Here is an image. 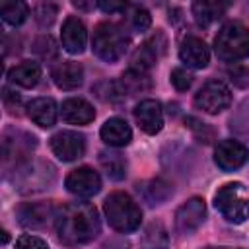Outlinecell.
Returning <instances> with one entry per match:
<instances>
[{"label":"cell","mask_w":249,"mask_h":249,"mask_svg":"<svg viewBox=\"0 0 249 249\" xmlns=\"http://www.w3.org/2000/svg\"><path fill=\"white\" fill-rule=\"evenodd\" d=\"M60 115L70 124H88L95 119V111L91 103L82 97H68L66 101H62Z\"/></svg>","instance_id":"19"},{"label":"cell","mask_w":249,"mask_h":249,"mask_svg":"<svg viewBox=\"0 0 249 249\" xmlns=\"http://www.w3.org/2000/svg\"><path fill=\"white\" fill-rule=\"evenodd\" d=\"M8 179L18 193L33 195V193H41L53 187V183L56 181V169L47 160L31 158L19 163L16 169H12L8 173Z\"/></svg>","instance_id":"2"},{"label":"cell","mask_w":249,"mask_h":249,"mask_svg":"<svg viewBox=\"0 0 249 249\" xmlns=\"http://www.w3.org/2000/svg\"><path fill=\"white\" fill-rule=\"evenodd\" d=\"M56 237L66 247H80L93 241L101 231L99 214L89 202H68L58 208L54 220Z\"/></svg>","instance_id":"1"},{"label":"cell","mask_w":249,"mask_h":249,"mask_svg":"<svg viewBox=\"0 0 249 249\" xmlns=\"http://www.w3.org/2000/svg\"><path fill=\"white\" fill-rule=\"evenodd\" d=\"M214 206L231 224H243L249 218V191L243 183L222 185L214 195Z\"/></svg>","instance_id":"6"},{"label":"cell","mask_w":249,"mask_h":249,"mask_svg":"<svg viewBox=\"0 0 249 249\" xmlns=\"http://www.w3.org/2000/svg\"><path fill=\"white\" fill-rule=\"evenodd\" d=\"M16 249H49L47 241L37 237V235H31V233H23L18 237L16 241Z\"/></svg>","instance_id":"37"},{"label":"cell","mask_w":249,"mask_h":249,"mask_svg":"<svg viewBox=\"0 0 249 249\" xmlns=\"http://www.w3.org/2000/svg\"><path fill=\"white\" fill-rule=\"evenodd\" d=\"M99 134H101V140L113 148H123L132 140V130H130L128 123L124 119H119V117L107 119L101 126Z\"/></svg>","instance_id":"20"},{"label":"cell","mask_w":249,"mask_h":249,"mask_svg":"<svg viewBox=\"0 0 249 249\" xmlns=\"http://www.w3.org/2000/svg\"><path fill=\"white\" fill-rule=\"evenodd\" d=\"M91 47L95 56L105 62H117L128 49V33L121 23L101 21L93 29Z\"/></svg>","instance_id":"3"},{"label":"cell","mask_w":249,"mask_h":249,"mask_svg":"<svg viewBox=\"0 0 249 249\" xmlns=\"http://www.w3.org/2000/svg\"><path fill=\"white\" fill-rule=\"evenodd\" d=\"M179 58L185 66L189 68H204L210 60V51L206 47V43L196 37V35H187L183 41H181V47H179Z\"/></svg>","instance_id":"17"},{"label":"cell","mask_w":249,"mask_h":249,"mask_svg":"<svg viewBox=\"0 0 249 249\" xmlns=\"http://www.w3.org/2000/svg\"><path fill=\"white\" fill-rule=\"evenodd\" d=\"M214 51L216 56L226 62L249 56V27L239 21H228L214 37Z\"/></svg>","instance_id":"5"},{"label":"cell","mask_w":249,"mask_h":249,"mask_svg":"<svg viewBox=\"0 0 249 249\" xmlns=\"http://www.w3.org/2000/svg\"><path fill=\"white\" fill-rule=\"evenodd\" d=\"M228 126H230V130H231L235 136L249 140V97H245V99L233 109Z\"/></svg>","instance_id":"27"},{"label":"cell","mask_w":249,"mask_h":249,"mask_svg":"<svg viewBox=\"0 0 249 249\" xmlns=\"http://www.w3.org/2000/svg\"><path fill=\"white\" fill-rule=\"evenodd\" d=\"M163 51H165V37L158 31L154 37L146 39L134 51V54L130 58V70H138V72L148 74V70L158 62V58Z\"/></svg>","instance_id":"14"},{"label":"cell","mask_w":249,"mask_h":249,"mask_svg":"<svg viewBox=\"0 0 249 249\" xmlns=\"http://www.w3.org/2000/svg\"><path fill=\"white\" fill-rule=\"evenodd\" d=\"M103 212H105L109 226L121 233L134 231L142 220L140 206L132 200V196H128L126 193H121V191H115L105 198Z\"/></svg>","instance_id":"4"},{"label":"cell","mask_w":249,"mask_h":249,"mask_svg":"<svg viewBox=\"0 0 249 249\" xmlns=\"http://www.w3.org/2000/svg\"><path fill=\"white\" fill-rule=\"evenodd\" d=\"M0 16L8 25L18 27L27 19L29 8H27L25 2H6V4L0 6Z\"/></svg>","instance_id":"30"},{"label":"cell","mask_w":249,"mask_h":249,"mask_svg":"<svg viewBox=\"0 0 249 249\" xmlns=\"http://www.w3.org/2000/svg\"><path fill=\"white\" fill-rule=\"evenodd\" d=\"M37 148V138L21 128H6L2 134V167L8 175L12 169H16L19 163L31 160L33 150Z\"/></svg>","instance_id":"7"},{"label":"cell","mask_w":249,"mask_h":249,"mask_svg":"<svg viewBox=\"0 0 249 249\" xmlns=\"http://www.w3.org/2000/svg\"><path fill=\"white\" fill-rule=\"evenodd\" d=\"M99 249H130V245H128V241L123 239V237H111V239H107Z\"/></svg>","instance_id":"40"},{"label":"cell","mask_w":249,"mask_h":249,"mask_svg":"<svg viewBox=\"0 0 249 249\" xmlns=\"http://www.w3.org/2000/svg\"><path fill=\"white\" fill-rule=\"evenodd\" d=\"M64 187L78 196H93L99 193L101 189V177L97 171H93L91 167L84 165L78 169H72L66 179H64Z\"/></svg>","instance_id":"13"},{"label":"cell","mask_w":249,"mask_h":249,"mask_svg":"<svg viewBox=\"0 0 249 249\" xmlns=\"http://www.w3.org/2000/svg\"><path fill=\"white\" fill-rule=\"evenodd\" d=\"M51 150L62 161H74L86 154V136L76 130H60L51 136Z\"/></svg>","instance_id":"11"},{"label":"cell","mask_w":249,"mask_h":249,"mask_svg":"<svg viewBox=\"0 0 249 249\" xmlns=\"http://www.w3.org/2000/svg\"><path fill=\"white\" fill-rule=\"evenodd\" d=\"M56 14H58V6L51 4V2H43V4H39L35 8V19H37V23L41 27H49L54 21Z\"/></svg>","instance_id":"33"},{"label":"cell","mask_w":249,"mask_h":249,"mask_svg":"<svg viewBox=\"0 0 249 249\" xmlns=\"http://www.w3.org/2000/svg\"><path fill=\"white\" fill-rule=\"evenodd\" d=\"M206 218V204L200 196H191L175 210V231L179 235H191Z\"/></svg>","instance_id":"10"},{"label":"cell","mask_w":249,"mask_h":249,"mask_svg":"<svg viewBox=\"0 0 249 249\" xmlns=\"http://www.w3.org/2000/svg\"><path fill=\"white\" fill-rule=\"evenodd\" d=\"M4 103H6V107H8L10 113H14V111L18 113V109L21 107V97L18 93L10 91L8 88H4Z\"/></svg>","instance_id":"38"},{"label":"cell","mask_w":249,"mask_h":249,"mask_svg":"<svg viewBox=\"0 0 249 249\" xmlns=\"http://www.w3.org/2000/svg\"><path fill=\"white\" fill-rule=\"evenodd\" d=\"M93 91H95V95H97L99 99H103V101H111V103H113V101H119V99L124 97V93H123V89H121V84H119V82H109V80L95 84Z\"/></svg>","instance_id":"31"},{"label":"cell","mask_w":249,"mask_h":249,"mask_svg":"<svg viewBox=\"0 0 249 249\" xmlns=\"http://www.w3.org/2000/svg\"><path fill=\"white\" fill-rule=\"evenodd\" d=\"M191 10L196 25L208 27L210 23H214L224 16V12L228 10V4L226 2H193Z\"/></svg>","instance_id":"24"},{"label":"cell","mask_w":249,"mask_h":249,"mask_svg":"<svg viewBox=\"0 0 249 249\" xmlns=\"http://www.w3.org/2000/svg\"><path fill=\"white\" fill-rule=\"evenodd\" d=\"M249 160V150L239 140H220L214 150V161L224 171H235Z\"/></svg>","instance_id":"12"},{"label":"cell","mask_w":249,"mask_h":249,"mask_svg":"<svg viewBox=\"0 0 249 249\" xmlns=\"http://www.w3.org/2000/svg\"><path fill=\"white\" fill-rule=\"evenodd\" d=\"M119 84H121V89H123L124 95H134V93L146 91V89L150 88V78H148V74H144V72H138V70H130V68H128V70L121 76Z\"/></svg>","instance_id":"28"},{"label":"cell","mask_w":249,"mask_h":249,"mask_svg":"<svg viewBox=\"0 0 249 249\" xmlns=\"http://www.w3.org/2000/svg\"><path fill=\"white\" fill-rule=\"evenodd\" d=\"M123 14H124V21H126V25H128L132 31L142 33V31H146V29L150 27V23H152V16H150V12H148L144 6L128 4L126 10H124Z\"/></svg>","instance_id":"29"},{"label":"cell","mask_w":249,"mask_h":249,"mask_svg":"<svg viewBox=\"0 0 249 249\" xmlns=\"http://www.w3.org/2000/svg\"><path fill=\"white\" fill-rule=\"evenodd\" d=\"M105 14H115V12H124L126 10V2H99L97 4Z\"/></svg>","instance_id":"39"},{"label":"cell","mask_w":249,"mask_h":249,"mask_svg":"<svg viewBox=\"0 0 249 249\" xmlns=\"http://www.w3.org/2000/svg\"><path fill=\"white\" fill-rule=\"evenodd\" d=\"M33 53L39 54L43 60H51L58 54V47H56V41L51 37V35H41L33 41Z\"/></svg>","instance_id":"32"},{"label":"cell","mask_w":249,"mask_h":249,"mask_svg":"<svg viewBox=\"0 0 249 249\" xmlns=\"http://www.w3.org/2000/svg\"><path fill=\"white\" fill-rule=\"evenodd\" d=\"M185 123H187V126H189V128H191L202 142H210V140H212L214 130H212L206 123H200V121H196V119H193V117H187Z\"/></svg>","instance_id":"36"},{"label":"cell","mask_w":249,"mask_h":249,"mask_svg":"<svg viewBox=\"0 0 249 249\" xmlns=\"http://www.w3.org/2000/svg\"><path fill=\"white\" fill-rule=\"evenodd\" d=\"M51 76H53V82L56 84V88L76 89L84 82V68L74 60H62L53 68Z\"/></svg>","instance_id":"18"},{"label":"cell","mask_w":249,"mask_h":249,"mask_svg":"<svg viewBox=\"0 0 249 249\" xmlns=\"http://www.w3.org/2000/svg\"><path fill=\"white\" fill-rule=\"evenodd\" d=\"M204 249H241V247H204Z\"/></svg>","instance_id":"42"},{"label":"cell","mask_w":249,"mask_h":249,"mask_svg":"<svg viewBox=\"0 0 249 249\" xmlns=\"http://www.w3.org/2000/svg\"><path fill=\"white\" fill-rule=\"evenodd\" d=\"M136 191H138V195H140L150 206L161 204V202H165L167 198H171V195H173L171 183L165 181V179H161V177H156V179H148V181H144V183H138V185H136Z\"/></svg>","instance_id":"22"},{"label":"cell","mask_w":249,"mask_h":249,"mask_svg":"<svg viewBox=\"0 0 249 249\" xmlns=\"http://www.w3.org/2000/svg\"><path fill=\"white\" fill-rule=\"evenodd\" d=\"M60 41H62L64 51H68L70 54H80L88 43V29H86L84 21L76 16H68L62 23Z\"/></svg>","instance_id":"16"},{"label":"cell","mask_w":249,"mask_h":249,"mask_svg":"<svg viewBox=\"0 0 249 249\" xmlns=\"http://www.w3.org/2000/svg\"><path fill=\"white\" fill-rule=\"evenodd\" d=\"M228 76L237 88H247L249 86V68L243 64H233L228 68Z\"/></svg>","instance_id":"35"},{"label":"cell","mask_w":249,"mask_h":249,"mask_svg":"<svg viewBox=\"0 0 249 249\" xmlns=\"http://www.w3.org/2000/svg\"><path fill=\"white\" fill-rule=\"evenodd\" d=\"M76 8H80V10H89V8H93L95 4H84V2H72Z\"/></svg>","instance_id":"41"},{"label":"cell","mask_w":249,"mask_h":249,"mask_svg":"<svg viewBox=\"0 0 249 249\" xmlns=\"http://www.w3.org/2000/svg\"><path fill=\"white\" fill-rule=\"evenodd\" d=\"M134 119H136L138 126L146 134H158L161 130V126H163V111H161L160 101L142 99L134 107Z\"/></svg>","instance_id":"15"},{"label":"cell","mask_w":249,"mask_h":249,"mask_svg":"<svg viewBox=\"0 0 249 249\" xmlns=\"http://www.w3.org/2000/svg\"><path fill=\"white\" fill-rule=\"evenodd\" d=\"M41 76H43L41 64L35 62V60H23V62L12 66L10 72H8L10 82L18 84L21 88H35L41 82Z\"/></svg>","instance_id":"23"},{"label":"cell","mask_w":249,"mask_h":249,"mask_svg":"<svg viewBox=\"0 0 249 249\" xmlns=\"http://www.w3.org/2000/svg\"><path fill=\"white\" fill-rule=\"evenodd\" d=\"M99 163L105 169L109 179H113V181L124 179V175H126V158L121 152H115V150L99 152Z\"/></svg>","instance_id":"25"},{"label":"cell","mask_w":249,"mask_h":249,"mask_svg":"<svg viewBox=\"0 0 249 249\" xmlns=\"http://www.w3.org/2000/svg\"><path fill=\"white\" fill-rule=\"evenodd\" d=\"M58 107L53 97H37L27 103V117L41 128H49L56 123Z\"/></svg>","instance_id":"21"},{"label":"cell","mask_w":249,"mask_h":249,"mask_svg":"<svg viewBox=\"0 0 249 249\" xmlns=\"http://www.w3.org/2000/svg\"><path fill=\"white\" fill-rule=\"evenodd\" d=\"M142 249H169V235L161 222H152L146 226L142 239Z\"/></svg>","instance_id":"26"},{"label":"cell","mask_w":249,"mask_h":249,"mask_svg":"<svg viewBox=\"0 0 249 249\" xmlns=\"http://www.w3.org/2000/svg\"><path fill=\"white\" fill-rule=\"evenodd\" d=\"M195 107L208 113L218 115L231 103V91L230 88L220 80H208L196 93H195Z\"/></svg>","instance_id":"8"},{"label":"cell","mask_w":249,"mask_h":249,"mask_svg":"<svg viewBox=\"0 0 249 249\" xmlns=\"http://www.w3.org/2000/svg\"><path fill=\"white\" fill-rule=\"evenodd\" d=\"M169 78L177 91H187L193 84V76H191V72H187V68H173Z\"/></svg>","instance_id":"34"},{"label":"cell","mask_w":249,"mask_h":249,"mask_svg":"<svg viewBox=\"0 0 249 249\" xmlns=\"http://www.w3.org/2000/svg\"><path fill=\"white\" fill-rule=\"evenodd\" d=\"M58 208L56 204L53 202H23L16 208V220L19 226L23 228H31V230H41V228H47V226H54V220H56V214H58Z\"/></svg>","instance_id":"9"}]
</instances>
